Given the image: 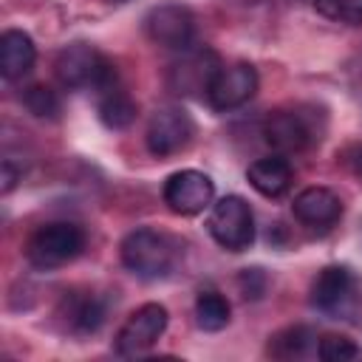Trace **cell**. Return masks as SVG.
I'll return each instance as SVG.
<instances>
[{
	"mask_svg": "<svg viewBox=\"0 0 362 362\" xmlns=\"http://www.w3.org/2000/svg\"><path fill=\"white\" fill-rule=\"evenodd\" d=\"M122 263L141 280H161L175 266V243L156 229H136L122 240Z\"/></svg>",
	"mask_w": 362,
	"mask_h": 362,
	"instance_id": "cell-1",
	"label": "cell"
},
{
	"mask_svg": "<svg viewBox=\"0 0 362 362\" xmlns=\"http://www.w3.org/2000/svg\"><path fill=\"white\" fill-rule=\"evenodd\" d=\"M57 79L62 88H96L105 90L116 85V68L88 42H74L59 51L54 62Z\"/></svg>",
	"mask_w": 362,
	"mask_h": 362,
	"instance_id": "cell-2",
	"label": "cell"
},
{
	"mask_svg": "<svg viewBox=\"0 0 362 362\" xmlns=\"http://www.w3.org/2000/svg\"><path fill=\"white\" fill-rule=\"evenodd\" d=\"M85 249V232L76 223L68 221H54L40 226L28 246H25V257L31 266L37 269H59L65 263H71L79 252Z\"/></svg>",
	"mask_w": 362,
	"mask_h": 362,
	"instance_id": "cell-3",
	"label": "cell"
},
{
	"mask_svg": "<svg viewBox=\"0 0 362 362\" xmlns=\"http://www.w3.org/2000/svg\"><path fill=\"white\" fill-rule=\"evenodd\" d=\"M206 229L212 240L226 252H243L255 240V215L240 195H223L212 204Z\"/></svg>",
	"mask_w": 362,
	"mask_h": 362,
	"instance_id": "cell-4",
	"label": "cell"
},
{
	"mask_svg": "<svg viewBox=\"0 0 362 362\" xmlns=\"http://www.w3.org/2000/svg\"><path fill=\"white\" fill-rule=\"evenodd\" d=\"M311 305L328 317L351 320L359 305V283L345 266H325L311 283Z\"/></svg>",
	"mask_w": 362,
	"mask_h": 362,
	"instance_id": "cell-5",
	"label": "cell"
},
{
	"mask_svg": "<svg viewBox=\"0 0 362 362\" xmlns=\"http://www.w3.org/2000/svg\"><path fill=\"white\" fill-rule=\"evenodd\" d=\"M164 331H167V308L161 303H144L122 322L113 348L119 356H139L147 348H153Z\"/></svg>",
	"mask_w": 362,
	"mask_h": 362,
	"instance_id": "cell-6",
	"label": "cell"
},
{
	"mask_svg": "<svg viewBox=\"0 0 362 362\" xmlns=\"http://www.w3.org/2000/svg\"><path fill=\"white\" fill-rule=\"evenodd\" d=\"M144 31L147 37L170 51H187L195 34V17L187 6L178 3H164L147 11L144 17Z\"/></svg>",
	"mask_w": 362,
	"mask_h": 362,
	"instance_id": "cell-7",
	"label": "cell"
},
{
	"mask_svg": "<svg viewBox=\"0 0 362 362\" xmlns=\"http://www.w3.org/2000/svg\"><path fill=\"white\" fill-rule=\"evenodd\" d=\"M192 133H195V127L184 107H161L153 113L144 141L156 158H170L181 150H187V144L192 141Z\"/></svg>",
	"mask_w": 362,
	"mask_h": 362,
	"instance_id": "cell-8",
	"label": "cell"
},
{
	"mask_svg": "<svg viewBox=\"0 0 362 362\" xmlns=\"http://www.w3.org/2000/svg\"><path fill=\"white\" fill-rule=\"evenodd\" d=\"M257 90V71L249 62H232V65H221V71L215 74L209 90H206V102L212 110H235L240 105H246Z\"/></svg>",
	"mask_w": 362,
	"mask_h": 362,
	"instance_id": "cell-9",
	"label": "cell"
},
{
	"mask_svg": "<svg viewBox=\"0 0 362 362\" xmlns=\"http://www.w3.org/2000/svg\"><path fill=\"white\" fill-rule=\"evenodd\" d=\"M215 198V184L201 170H178L164 181V204L175 215H198Z\"/></svg>",
	"mask_w": 362,
	"mask_h": 362,
	"instance_id": "cell-10",
	"label": "cell"
},
{
	"mask_svg": "<svg viewBox=\"0 0 362 362\" xmlns=\"http://www.w3.org/2000/svg\"><path fill=\"white\" fill-rule=\"evenodd\" d=\"M218 71H221V62L209 48H204V51L187 48V54L170 68L167 85L175 93H206Z\"/></svg>",
	"mask_w": 362,
	"mask_h": 362,
	"instance_id": "cell-11",
	"label": "cell"
},
{
	"mask_svg": "<svg viewBox=\"0 0 362 362\" xmlns=\"http://www.w3.org/2000/svg\"><path fill=\"white\" fill-rule=\"evenodd\" d=\"M263 136L280 156L300 153L314 141V130L300 110H277L274 116H269L263 124Z\"/></svg>",
	"mask_w": 362,
	"mask_h": 362,
	"instance_id": "cell-12",
	"label": "cell"
},
{
	"mask_svg": "<svg viewBox=\"0 0 362 362\" xmlns=\"http://www.w3.org/2000/svg\"><path fill=\"white\" fill-rule=\"evenodd\" d=\"M291 209H294V218L303 226H311V229H331L342 218V201L328 187H308V189H303L294 198Z\"/></svg>",
	"mask_w": 362,
	"mask_h": 362,
	"instance_id": "cell-13",
	"label": "cell"
},
{
	"mask_svg": "<svg viewBox=\"0 0 362 362\" xmlns=\"http://www.w3.org/2000/svg\"><path fill=\"white\" fill-rule=\"evenodd\" d=\"M34 59H37V48L25 31L11 28L0 37V74L8 82L23 79L34 68Z\"/></svg>",
	"mask_w": 362,
	"mask_h": 362,
	"instance_id": "cell-14",
	"label": "cell"
},
{
	"mask_svg": "<svg viewBox=\"0 0 362 362\" xmlns=\"http://www.w3.org/2000/svg\"><path fill=\"white\" fill-rule=\"evenodd\" d=\"M246 178L263 198H280L291 187L294 173H291V164L277 153V156H266V158L252 161L246 170Z\"/></svg>",
	"mask_w": 362,
	"mask_h": 362,
	"instance_id": "cell-15",
	"label": "cell"
},
{
	"mask_svg": "<svg viewBox=\"0 0 362 362\" xmlns=\"http://www.w3.org/2000/svg\"><path fill=\"white\" fill-rule=\"evenodd\" d=\"M96 113H99V119H102L105 127H110V130H124V127H130L133 119H136V102L130 99L127 90H122L119 85H110V88L99 90Z\"/></svg>",
	"mask_w": 362,
	"mask_h": 362,
	"instance_id": "cell-16",
	"label": "cell"
},
{
	"mask_svg": "<svg viewBox=\"0 0 362 362\" xmlns=\"http://www.w3.org/2000/svg\"><path fill=\"white\" fill-rule=\"evenodd\" d=\"M105 320V308L96 297L82 294V297H68L65 300V328L71 334H93Z\"/></svg>",
	"mask_w": 362,
	"mask_h": 362,
	"instance_id": "cell-17",
	"label": "cell"
},
{
	"mask_svg": "<svg viewBox=\"0 0 362 362\" xmlns=\"http://www.w3.org/2000/svg\"><path fill=\"white\" fill-rule=\"evenodd\" d=\"M229 303L218 291H201L195 300V322L201 331H221L229 322Z\"/></svg>",
	"mask_w": 362,
	"mask_h": 362,
	"instance_id": "cell-18",
	"label": "cell"
},
{
	"mask_svg": "<svg viewBox=\"0 0 362 362\" xmlns=\"http://www.w3.org/2000/svg\"><path fill=\"white\" fill-rule=\"evenodd\" d=\"M311 339H314V334H311L308 328L297 325V328H288V331L277 334V337L272 339L269 351H272L274 356H283V359H291V356H303V354L308 351Z\"/></svg>",
	"mask_w": 362,
	"mask_h": 362,
	"instance_id": "cell-19",
	"label": "cell"
},
{
	"mask_svg": "<svg viewBox=\"0 0 362 362\" xmlns=\"http://www.w3.org/2000/svg\"><path fill=\"white\" fill-rule=\"evenodd\" d=\"M23 105H25L34 116H40V119H54V116L59 113V96H57V90H51L48 85H31V88H25Z\"/></svg>",
	"mask_w": 362,
	"mask_h": 362,
	"instance_id": "cell-20",
	"label": "cell"
},
{
	"mask_svg": "<svg viewBox=\"0 0 362 362\" xmlns=\"http://www.w3.org/2000/svg\"><path fill=\"white\" fill-rule=\"evenodd\" d=\"M314 8L334 23L362 25V0H314Z\"/></svg>",
	"mask_w": 362,
	"mask_h": 362,
	"instance_id": "cell-21",
	"label": "cell"
},
{
	"mask_svg": "<svg viewBox=\"0 0 362 362\" xmlns=\"http://www.w3.org/2000/svg\"><path fill=\"white\" fill-rule=\"evenodd\" d=\"M317 354L325 362H351L359 356V345L342 334H325L317 345Z\"/></svg>",
	"mask_w": 362,
	"mask_h": 362,
	"instance_id": "cell-22",
	"label": "cell"
},
{
	"mask_svg": "<svg viewBox=\"0 0 362 362\" xmlns=\"http://www.w3.org/2000/svg\"><path fill=\"white\" fill-rule=\"evenodd\" d=\"M17 178H20V170H14V164L6 158V161H3V178H0V181H3V195H8V192L14 189Z\"/></svg>",
	"mask_w": 362,
	"mask_h": 362,
	"instance_id": "cell-23",
	"label": "cell"
},
{
	"mask_svg": "<svg viewBox=\"0 0 362 362\" xmlns=\"http://www.w3.org/2000/svg\"><path fill=\"white\" fill-rule=\"evenodd\" d=\"M348 164H351V170H354V175L362 181V147H356L354 150V156L348 158Z\"/></svg>",
	"mask_w": 362,
	"mask_h": 362,
	"instance_id": "cell-24",
	"label": "cell"
}]
</instances>
